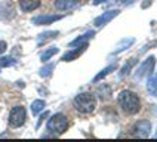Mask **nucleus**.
Wrapping results in <instances>:
<instances>
[{
	"label": "nucleus",
	"mask_w": 157,
	"mask_h": 142,
	"mask_svg": "<svg viewBox=\"0 0 157 142\" xmlns=\"http://www.w3.org/2000/svg\"><path fill=\"white\" fill-rule=\"evenodd\" d=\"M6 50V43L5 42H0V53H3Z\"/></svg>",
	"instance_id": "obj_22"
},
{
	"label": "nucleus",
	"mask_w": 157,
	"mask_h": 142,
	"mask_svg": "<svg viewBox=\"0 0 157 142\" xmlns=\"http://www.w3.org/2000/svg\"><path fill=\"white\" fill-rule=\"evenodd\" d=\"M56 52H58V47H51V49L44 50V52L40 55V59H42L43 62L49 61V59H51V56H53V55H55Z\"/></svg>",
	"instance_id": "obj_16"
},
{
	"label": "nucleus",
	"mask_w": 157,
	"mask_h": 142,
	"mask_svg": "<svg viewBox=\"0 0 157 142\" xmlns=\"http://www.w3.org/2000/svg\"><path fill=\"white\" fill-rule=\"evenodd\" d=\"M74 106L78 113L82 114H89L95 110L96 106V99L94 95L90 93H80L74 98Z\"/></svg>",
	"instance_id": "obj_2"
},
{
	"label": "nucleus",
	"mask_w": 157,
	"mask_h": 142,
	"mask_svg": "<svg viewBox=\"0 0 157 142\" xmlns=\"http://www.w3.org/2000/svg\"><path fill=\"white\" fill-rule=\"evenodd\" d=\"M25 121V108L24 106H13L9 114V124L12 127H19Z\"/></svg>",
	"instance_id": "obj_4"
},
{
	"label": "nucleus",
	"mask_w": 157,
	"mask_h": 142,
	"mask_svg": "<svg viewBox=\"0 0 157 142\" xmlns=\"http://www.w3.org/2000/svg\"><path fill=\"white\" fill-rule=\"evenodd\" d=\"M153 67H154V56H150L148 59L138 68V71H136V79H141V77L150 74L153 71Z\"/></svg>",
	"instance_id": "obj_6"
},
{
	"label": "nucleus",
	"mask_w": 157,
	"mask_h": 142,
	"mask_svg": "<svg viewBox=\"0 0 157 142\" xmlns=\"http://www.w3.org/2000/svg\"><path fill=\"white\" fill-rule=\"evenodd\" d=\"M117 101H119V105L123 108V111L128 113V114H131V115L136 114L141 108L138 96H136L133 92H131V90H123V92H120Z\"/></svg>",
	"instance_id": "obj_1"
},
{
	"label": "nucleus",
	"mask_w": 157,
	"mask_h": 142,
	"mask_svg": "<svg viewBox=\"0 0 157 142\" xmlns=\"http://www.w3.org/2000/svg\"><path fill=\"white\" fill-rule=\"evenodd\" d=\"M43 106H44V101L37 99V101H34V102L31 104V113H33V114H39V113L43 110Z\"/></svg>",
	"instance_id": "obj_15"
},
{
	"label": "nucleus",
	"mask_w": 157,
	"mask_h": 142,
	"mask_svg": "<svg viewBox=\"0 0 157 142\" xmlns=\"http://www.w3.org/2000/svg\"><path fill=\"white\" fill-rule=\"evenodd\" d=\"M104 2H107V0H94V5H101Z\"/></svg>",
	"instance_id": "obj_23"
},
{
	"label": "nucleus",
	"mask_w": 157,
	"mask_h": 142,
	"mask_svg": "<svg viewBox=\"0 0 157 142\" xmlns=\"http://www.w3.org/2000/svg\"><path fill=\"white\" fill-rule=\"evenodd\" d=\"M67 129H68V120L64 114H55L48 121V130L55 133V135H61Z\"/></svg>",
	"instance_id": "obj_3"
},
{
	"label": "nucleus",
	"mask_w": 157,
	"mask_h": 142,
	"mask_svg": "<svg viewBox=\"0 0 157 142\" xmlns=\"http://www.w3.org/2000/svg\"><path fill=\"white\" fill-rule=\"evenodd\" d=\"M52 70H53V64H48L46 67H43V68L40 70V76H42V77H46V76L51 74V71Z\"/></svg>",
	"instance_id": "obj_21"
},
{
	"label": "nucleus",
	"mask_w": 157,
	"mask_h": 142,
	"mask_svg": "<svg viewBox=\"0 0 157 142\" xmlns=\"http://www.w3.org/2000/svg\"><path fill=\"white\" fill-rule=\"evenodd\" d=\"M95 34L94 31H87V33H85L83 36H80V37H77L76 40H73L70 43V47H76V46H80V44H83V43H86V40L87 39H90L92 36Z\"/></svg>",
	"instance_id": "obj_12"
},
{
	"label": "nucleus",
	"mask_w": 157,
	"mask_h": 142,
	"mask_svg": "<svg viewBox=\"0 0 157 142\" xmlns=\"http://www.w3.org/2000/svg\"><path fill=\"white\" fill-rule=\"evenodd\" d=\"M15 64H17V61L13 58H10V56L0 58V67H10V65H15Z\"/></svg>",
	"instance_id": "obj_20"
},
{
	"label": "nucleus",
	"mask_w": 157,
	"mask_h": 142,
	"mask_svg": "<svg viewBox=\"0 0 157 142\" xmlns=\"http://www.w3.org/2000/svg\"><path fill=\"white\" fill-rule=\"evenodd\" d=\"M150 130H151V123H150L148 120H141V121H138V123L135 124V133L138 136L145 138V136L150 135Z\"/></svg>",
	"instance_id": "obj_7"
},
{
	"label": "nucleus",
	"mask_w": 157,
	"mask_h": 142,
	"mask_svg": "<svg viewBox=\"0 0 157 142\" xmlns=\"http://www.w3.org/2000/svg\"><path fill=\"white\" fill-rule=\"evenodd\" d=\"M114 68H116L114 65H110V67H107V68H104V70L101 71V73H99V74L96 76L95 79H94V81H99L101 79H104L105 76H107V74H110V73H111V71H113Z\"/></svg>",
	"instance_id": "obj_19"
},
{
	"label": "nucleus",
	"mask_w": 157,
	"mask_h": 142,
	"mask_svg": "<svg viewBox=\"0 0 157 142\" xmlns=\"http://www.w3.org/2000/svg\"><path fill=\"white\" fill-rule=\"evenodd\" d=\"M58 36V31H46V33H42V34H39L37 37V43H43L46 40H51L53 37H56Z\"/></svg>",
	"instance_id": "obj_13"
},
{
	"label": "nucleus",
	"mask_w": 157,
	"mask_h": 142,
	"mask_svg": "<svg viewBox=\"0 0 157 142\" xmlns=\"http://www.w3.org/2000/svg\"><path fill=\"white\" fill-rule=\"evenodd\" d=\"M133 43V39H128V40H126V39H124V40H122V42H120V43L117 44V49H116V50H114V53H119V52H122V50H124V49H126V47H128V46H131V44Z\"/></svg>",
	"instance_id": "obj_17"
},
{
	"label": "nucleus",
	"mask_w": 157,
	"mask_h": 142,
	"mask_svg": "<svg viewBox=\"0 0 157 142\" xmlns=\"http://www.w3.org/2000/svg\"><path fill=\"white\" fill-rule=\"evenodd\" d=\"M147 89L151 95L157 96V76H153L148 79V84H147Z\"/></svg>",
	"instance_id": "obj_14"
},
{
	"label": "nucleus",
	"mask_w": 157,
	"mask_h": 142,
	"mask_svg": "<svg viewBox=\"0 0 157 142\" xmlns=\"http://www.w3.org/2000/svg\"><path fill=\"white\" fill-rule=\"evenodd\" d=\"M135 64H136L135 58H131V61L128 62V64H126V65H124V67L122 68V71H120V77H123L124 74H129V73H131V68L133 67V65H135Z\"/></svg>",
	"instance_id": "obj_18"
},
{
	"label": "nucleus",
	"mask_w": 157,
	"mask_h": 142,
	"mask_svg": "<svg viewBox=\"0 0 157 142\" xmlns=\"http://www.w3.org/2000/svg\"><path fill=\"white\" fill-rule=\"evenodd\" d=\"M78 3V0H56L55 2V6L61 10H65V9H71L74 8Z\"/></svg>",
	"instance_id": "obj_11"
},
{
	"label": "nucleus",
	"mask_w": 157,
	"mask_h": 142,
	"mask_svg": "<svg viewBox=\"0 0 157 142\" xmlns=\"http://www.w3.org/2000/svg\"><path fill=\"white\" fill-rule=\"evenodd\" d=\"M61 18L62 15H40V17L33 18V24L34 25H48L55 21H59Z\"/></svg>",
	"instance_id": "obj_5"
},
{
	"label": "nucleus",
	"mask_w": 157,
	"mask_h": 142,
	"mask_svg": "<svg viewBox=\"0 0 157 142\" xmlns=\"http://www.w3.org/2000/svg\"><path fill=\"white\" fill-rule=\"evenodd\" d=\"M86 47H87V43H83V44H80V46H77L76 49H73V50H70V52H67L64 56H62V61H73V59H76V58H78L82 53L86 50Z\"/></svg>",
	"instance_id": "obj_8"
},
{
	"label": "nucleus",
	"mask_w": 157,
	"mask_h": 142,
	"mask_svg": "<svg viewBox=\"0 0 157 142\" xmlns=\"http://www.w3.org/2000/svg\"><path fill=\"white\" fill-rule=\"evenodd\" d=\"M117 15H119V10H107V12H104L102 15H99V17L95 19V25L96 27L104 25L107 22H110V21H111L114 17H117Z\"/></svg>",
	"instance_id": "obj_9"
},
{
	"label": "nucleus",
	"mask_w": 157,
	"mask_h": 142,
	"mask_svg": "<svg viewBox=\"0 0 157 142\" xmlns=\"http://www.w3.org/2000/svg\"><path fill=\"white\" fill-rule=\"evenodd\" d=\"M40 6V0H19V8L24 12H30L34 10Z\"/></svg>",
	"instance_id": "obj_10"
},
{
	"label": "nucleus",
	"mask_w": 157,
	"mask_h": 142,
	"mask_svg": "<svg viewBox=\"0 0 157 142\" xmlns=\"http://www.w3.org/2000/svg\"><path fill=\"white\" fill-rule=\"evenodd\" d=\"M117 2H120V3H131L133 0H117Z\"/></svg>",
	"instance_id": "obj_24"
}]
</instances>
